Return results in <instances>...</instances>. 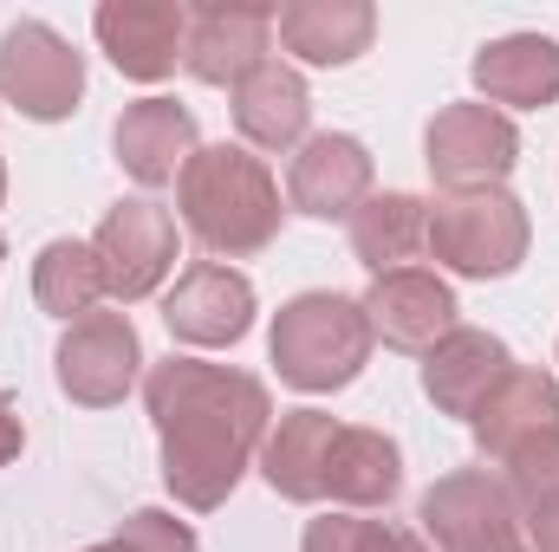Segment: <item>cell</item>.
Returning a JSON list of instances; mask_svg holds the SVG:
<instances>
[{"instance_id": "6da1fadb", "label": "cell", "mask_w": 559, "mask_h": 552, "mask_svg": "<svg viewBox=\"0 0 559 552\" xmlns=\"http://www.w3.org/2000/svg\"><path fill=\"white\" fill-rule=\"evenodd\" d=\"M143 410L163 442V488L189 514H215L261 461L274 397L261 377L209 358H163L143 371Z\"/></svg>"}, {"instance_id": "7a4b0ae2", "label": "cell", "mask_w": 559, "mask_h": 552, "mask_svg": "<svg viewBox=\"0 0 559 552\" xmlns=\"http://www.w3.org/2000/svg\"><path fill=\"white\" fill-rule=\"evenodd\" d=\"M176 215L209 261H248L280 241V182L248 143H202L176 176Z\"/></svg>"}, {"instance_id": "3957f363", "label": "cell", "mask_w": 559, "mask_h": 552, "mask_svg": "<svg viewBox=\"0 0 559 552\" xmlns=\"http://www.w3.org/2000/svg\"><path fill=\"white\" fill-rule=\"evenodd\" d=\"M371 345H378L371 319L345 292H299V299H286L274 312V332H267V358H274L280 384H293L306 397L358 384V371L371 364Z\"/></svg>"}, {"instance_id": "277c9868", "label": "cell", "mask_w": 559, "mask_h": 552, "mask_svg": "<svg viewBox=\"0 0 559 552\" xmlns=\"http://www.w3.org/2000/svg\"><path fill=\"white\" fill-rule=\"evenodd\" d=\"M527 208L508 189H455L429 202V235L423 254L455 279H508L527 261Z\"/></svg>"}, {"instance_id": "5b68a950", "label": "cell", "mask_w": 559, "mask_h": 552, "mask_svg": "<svg viewBox=\"0 0 559 552\" xmlns=\"http://www.w3.org/2000/svg\"><path fill=\"white\" fill-rule=\"evenodd\" d=\"M417 527L429 552H527L521 507L501 475L455 468L417 501Z\"/></svg>"}, {"instance_id": "8992f818", "label": "cell", "mask_w": 559, "mask_h": 552, "mask_svg": "<svg viewBox=\"0 0 559 552\" xmlns=\"http://www.w3.org/2000/svg\"><path fill=\"white\" fill-rule=\"evenodd\" d=\"M423 163L442 195L455 189H501L521 163V131L495 105H442L423 131Z\"/></svg>"}, {"instance_id": "52a82bcc", "label": "cell", "mask_w": 559, "mask_h": 552, "mask_svg": "<svg viewBox=\"0 0 559 552\" xmlns=\"http://www.w3.org/2000/svg\"><path fill=\"white\" fill-rule=\"evenodd\" d=\"M0 98L33 124L72 118L79 98H85V52H72V39L52 33L46 20L7 26V39H0Z\"/></svg>"}, {"instance_id": "ba28073f", "label": "cell", "mask_w": 559, "mask_h": 552, "mask_svg": "<svg viewBox=\"0 0 559 552\" xmlns=\"http://www.w3.org/2000/svg\"><path fill=\"white\" fill-rule=\"evenodd\" d=\"M59 391L85 410H111L131 397V384L143 377V345L131 312H85L66 325L59 351H52Z\"/></svg>"}, {"instance_id": "9c48e42d", "label": "cell", "mask_w": 559, "mask_h": 552, "mask_svg": "<svg viewBox=\"0 0 559 552\" xmlns=\"http://www.w3.org/2000/svg\"><path fill=\"white\" fill-rule=\"evenodd\" d=\"M92 254H98V274H105V299L138 305V299H150V292L169 279V267H176V221H169V208H156L150 195H124V202L98 221Z\"/></svg>"}, {"instance_id": "30bf717a", "label": "cell", "mask_w": 559, "mask_h": 552, "mask_svg": "<svg viewBox=\"0 0 559 552\" xmlns=\"http://www.w3.org/2000/svg\"><path fill=\"white\" fill-rule=\"evenodd\" d=\"M267 59H274V7H261V0H202V7H189V46H182L189 79L235 92Z\"/></svg>"}, {"instance_id": "8fae6325", "label": "cell", "mask_w": 559, "mask_h": 552, "mask_svg": "<svg viewBox=\"0 0 559 552\" xmlns=\"http://www.w3.org/2000/svg\"><path fill=\"white\" fill-rule=\"evenodd\" d=\"M163 325L176 345H195V351L241 345L254 325V279L241 267H222V261H195L163 292Z\"/></svg>"}, {"instance_id": "7c38bea8", "label": "cell", "mask_w": 559, "mask_h": 552, "mask_svg": "<svg viewBox=\"0 0 559 552\" xmlns=\"http://www.w3.org/2000/svg\"><path fill=\"white\" fill-rule=\"evenodd\" d=\"M92 26H98L105 59L138 85L169 79L182 65V46H189V7L182 0H105L92 13Z\"/></svg>"}, {"instance_id": "4fadbf2b", "label": "cell", "mask_w": 559, "mask_h": 552, "mask_svg": "<svg viewBox=\"0 0 559 552\" xmlns=\"http://www.w3.org/2000/svg\"><path fill=\"white\" fill-rule=\"evenodd\" d=\"M286 202L312 221H352L371 202V149L345 131H319L286 163Z\"/></svg>"}, {"instance_id": "5bb4252c", "label": "cell", "mask_w": 559, "mask_h": 552, "mask_svg": "<svg viewBox=\"0 0 559 552\" xmlns=\"http://www.w3.org/2000/svg\"><path fill=\"white\" fill-rule=\"evenodd\" d=\"M365 305V319H371V338H384L391 351H436L462 319V305H455V286L442 274H429V267H404V274H384L371 279V292L358 299Z\"/></svg>"}, {"instance_id": "9a60e30c", "label": "cell", "mask_w": 559, "mask_h": 552, "mask_svg": "<svg viewBox=\"0 0 559 552\" xmlns=\"http://www.w3.org/2000/svg\"><path fill=\"white\" fill-rule=\"evenodd\" d=\"M508 371H514V351H508L495 332L455 325L436 351H423V397H429L442 416H462V422H468Z\"/></svg>"}, {"instance_id": "2e32d148", "label": "cell", "mask_w": 559, "mask_h": 552, "mask_svg": "<svg viewBox=\"0 0 559 552\" xmlns=\"http://www.w3.org/2000/svg\"><path fill=\"white\" fill-rule=\"evenodd\" d=\"M468 429H475V448L501 468L514 448H527V442H540V435L559 429V377L554 371L514 364V371L488 391V404L468 416Z\"/></svg>"}, {"instance_id": "e0dca14e", "label": "cell", "mask_w": 559, "mask_h": 552, "mask_svg": "<svg viewBox=\"0 0 559 552\" xmlns=\"http://www.w3.org/2000/svg\"><path fill=\"white\" fill-rule=\"evenodd\" d=\"M111 143H118L124 176H138L143 189L176 182V176L189 169V156L202 149V137H195V111L176 105V98H138V105H124Z\"/></svg>"}, {"instance_id": "ac0fdd59", "label": "cell", "mask_w": 559, "mask_h": 552, "mask_svg": "<svg viewBox=\"0 0 559 552\" xmlns=\"http://www.w3.org/2000/svg\"><path fill=\"white\" fill-rule=\"evenodd\" d=\"M475 92L481 105H508V111H547L559 105V39L547 33H508V39H488L475 52Z\"/></svg>"}, {"instance_id": "d6986e66", "label": "cell", "mask_w": 559, "mask_h": 552, "mask_svg": "<svg viewBox=\"0 0 559 552\" xmlns=\"http://www.w3.org/2000/svg\"><path fill=\"white\" fill-rule=\"evenodd\" d=\"M228 111H235V131L248 137V149H299L306 124H312V92L286 59H267L228 92Z\"/></svg>"}, {"instance_id": "ffe728a7", "label": "cell", "mask_w": 559, "mask_h": 552, "mask_svg": "<svg viewBox=\"0 0 559 552\" xmlns=\"http://www.w3.org/2000/svg\"><path fill=\"white\" fill-rule=\"evenodd\" d=\"M332 442H338V422L325 410H286L267 429V442H261V475H267V488H274L280 501H293V507H319L325 501V461H332Z\"/></svg>"}, {"instance_id": "44dd1931", "label": "cell", "mask_w": 559, "mask_h": 552, "mask_svg": "<svg viewBox=\"0 0 559 552\" xmlns=\"http://www.w3.org/2000/svg\"><path fill=\"white\" fill-rule=\"evenodd\" d=\"M274 33L299 65H352L358 52H371L378 13L371 0H286L274 13Z\"/></svg>"}, {"instance_id": "7402d4cb", "label": "cell", "mask_w": 559, "mask_h": 552, "mask_svg": "<svg viewBox=\"0 0 559 552\" xmlns=\"http://www.w3.org/2000/svg\"><path fill=\"white\" fill-rule=\"evenodd\" d=\"M397 488H404V448L384 429L338 422V442L325 461V501H338L345 514H371V507H391Z\"/></svg>"}, {"instance_id": "603a6c76", "label": "cell", "mask_w": 559, "mask_h": 552, "mask_svg": "<svg viewBox=\"0 0 559 552\" xmlns=\"http://www.w3.org/2000/svg\"><path fill=\"white\" fill-rule=\"evenodd\" d=\"M423 235H429V202L404 195V189H384L352 215V254H358V267H371V279L417 267Z\"/></svg>"}, {"instance_id": "cb8c5ba5", "label": "cell", "mask_w": 559, "mask_h": 552, "mask_svg": "<svg viewBox=\"0 0 559 552\" xmlns=\"http://www.w3.org/2000/svg\"><path fill=\"white\" fill-rule=\"evenodd\" d=\"M33 299H39L46 319H66V325L85 319V312H98L105 274H98L92 241H46L39 261H33Z\"/></svg>"}, {"instance_id": "d4e9b609", "label": "cell", "mask_w": 559, "mask_h": 552, "mask_svg": "<svg viewBox=\"0 0 559 552\" xmlns=\"http://www.w3.org/2000/svg\"><path fill=\"white\" fill-rule=\"evenodd\" d=\"M299 552H429V540L391 520H365V514H319L306 520Z\"/></svg>"}, {"instance_id": "484cf974", "label": "cell", "mask_w": 559, "mask_h": 552, "mask_svg": "<svg viewBox=\"0 0 559 552\" xmlns=\"http://www.w3.org/2000/svg\"><path fill=\"white\" fill-rule=\"evenodd\" d=\"M501 481H508L514 507L554 501V494H559V429H554V435H540V442H527V448H514V455L501 461Z\"/></svg>"}, {"instance_id": "4316f807", "label": "cell", "mask_w": 559, "mask_h": 552, "mask_svg": "<svg viewBox=\"0 0 559 552\" xmlns=\"http://www.w3.org/2000/svg\"><path fill=\"white\" fill-rule=\"evenodd\" d=\"M118 540L131 552H195V527L176 520V514H163V507H138V514L118 527Z\"/></svg>"}, {"instance_id": "83f0119b", "label": "cell", "mask_w": 559, "mask_h": 552, "mask_svg": "<svg viewBox=\"0 0 559 552\" xmlns=\"http://www.w3.org/2000/svg\"><path fill=\"white\" fill-rule=\"evenodd\" d=\"M521 533H527V552H559V494L521 507Z\"/></svg>"}, {"instance_id": "f1b7e54d", "label": "cell", "mask_w": 559, "mask_h": 552, "mask_svg": "<svg viewBox=\"0 0 559 552\" xmlns=\"http://www.w3.org/2000/svg\"><path fill=\"white\" fill-rule=\"evenodd\" d=\"M20 448H26V422H20V410H13V397H0V468H7Z\"/></svg>"}, {"instance_id": "f546056e", "label": "cell", "mask_w": 559, "mask_h": 552, "mask_svg": "<svg viewBox=\"0 0 559 552\" xmlns=\"http://www.w3.org/2000/svg\"><path fill=\"white\" fill-rule=\"evenodd\" d=\"M85 552H131L124 540H105V547H85Z\"/></svg>"}, {"instance_id": "4dcf8cb0", "label": "cell", "mask_w": 559, "mask_h": 552, "mask_svg": "<svg viewBox=\"0 0 559 552\" xmlns=\"http://www.w3.org/2000/svg\"><path fill=\"white\" fill-rule=\"evenodd\" d=\"M0 202H7V163H0Z\"/></svg>"}, {"instance_id": "1f68e13d", "label": "cell", "mask_w": 559, "mask_h": 552, "mask_svg": "<svg viewBox=\"0 0 559 552\" xmlns=\"http://www.w3.org/2000/svg\"><path fill=\"white\" fill-rule=\"evenodd\" d=\"M0 261H7V241H0Z\"/></svg>"}]
</instances>
